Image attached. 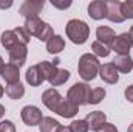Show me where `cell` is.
Wrapping results in <instances>:
<instances>
[{"label":"cell","mask_w":133,"mask_h":132,"mask_svg":"<svg viewBox=\"0 0 133 132\" xmlns=\"http://www.w3.org/2000/svg\"><path fill=\"white\" fill-rule=\"evenodd\" d=\"M39 67H40V70H42V73H43V76H45V81H50V79L54 76V73L57 71V68H59L56 64H53V62H50V61H42V62H39Z\"/></svg>","instance_id":"cb8c5ba5"},{"label":"cell","mask_w":133,"mask_h":132,"mask_svg":"<svg viewBox=\"0 0 133 132\" xmlns=\"http://www.w3.org/2000/svg\"><path fill=\"white\" fill-rule=\"evenodd\" d=\"M11 6H12V2H11V0H9V2H5V3L0 2V8H2V9H8V8H11Z\"/></svg>","instance_id":"e575fe53"},{"label":"cell","mask_w":133,"mask_h":132,"mask_svg":"<svg viewBox=\"0 0 133 132\" xmlns=\"http://www.w3.org/2000/svg\"><path fill=\"white\" fill-rule=\"evenodd\" d=\"M65 48V39L59 34H54L48 42H46V51L50 55H59Z\"/></svg>","instance_id":"ac0fdd59"},{"label":"cell","mask_w":133,"mask_h":132,"mask_svg":"<svg viewBox=\"0 0 133 132\" xmlns=\"http://www.w3.org/2000/svg\"><path fill=\"white\" fill-rule=\"evenodd\" d=\"M42 103L45 104V107H48L51 112H57V109H59V106H61V103H62V97H61V93L56 90V89H46V90H43V93H42Z\"/></svg>","instance_id":"52a82bcc"},{"label":"cell","mask_w":133,"mask_h":132,"mask_svg":"<svg viewBox=\"0 0 133 132\" xmlns=\"http://www.w3.org/2000/svg\"><path fill=\"white\" fill-rule=\"evenodd\" d=\"M62 124L54 120L53 117H43L42 123L39 124V131L40 132H57V129L61 128Z\"/></svg>","instance_id":"7402d4cb"},{"label":"cell","mask_w":133,"mask_h":132,"mask_svg":"<svg viewBox=\"0 0 133 132\" xmlns=\"http://www.w3.org/2000/svg\"><path fill=\"white\" fill-rule=\"evenodd\" d=\"M98 132H119V131L116 129V126H115V124H111V123H105V124H104Z\"/></svg>","instance_id":"d6a6232c"},{"label":"cell","mask_w":133,"mask_h":132,"mask_svg":"<svg viewBox=\"0 0 133 132\" xmlns=\"http://www.w3.org/2000/svg\"><path fill=\"white\" fill-rule=\"evenodd\" d=\"M43 6H45V2H43V0H25V2L20 5L19 13H20V16H23L25 19H28V17H36V16H39V13L43 9Z\"/></svg>","instance_id":"8992f818"},{"label":"cell","mask_w":133,"mask_h":132,"mask_svg":"<svg viewBox=\"0 0 133 132\" xmlns=\"http://www.w3.org/2000/svg\"><path fill=\"white\" fill-rule=\"evenodd\" d=\"M5 93L11 99H20L25 95V86L22 82H16V84H8L5 87Z\"/></svg>","instance_id":"ffe728a7"},{"label":"cell","mask_w":133,"mask_h":132,"mask_svg":"<svg viewBox=\"0 0 133 132\" xmlns=\"http://www.w3.org/2000/svg\"><path fill=\"white\" fill-rule=\"evenodd\" d=\"M20 118L22 121L26 124V126H39L43 120V115H42V110L37 107V106H25L20 112Z\"/></svg>","instance_id":"5b68a950"},{"label":"cell","mask_w":133,"mask_h":132,"mask_svg":"<svg viewBox=\"0 0 133 132\" xmlns=\"http://www.w3.org/2000/svg\"><path fill=\"white\" fill-rule=\"evenodd\" d=\"M57 132H71V129H70V126H61Z\"/></svg>","instance_id":"d590c367"},{"label":"cell","mask_w":133,"mask_h":132,"mask_svg":"<svg viewBox=\"0 0 133 132\" xmlns=\"http://www.w3.org/2000/svg\"><path fill=\"white\" fill-rule=\"evenodd\" d=\"M25 79H26V82H28L30 86H33V87H39V86H42V82L45 81V76H43V73H42V70H40L39 64L31 65L28 70H26V73H25Z\"/></svg>","instance_id":"4fadbf2b"},{"label":"cell","mask_w":133,"mask_h":132,"mask_svg":"<svg viewBox=\"0 0 133 132\" xmlns=\"http://www.w3.org/2000/svg\"><path fill=\"white\" fill-rule=\"evenodd\" d=\"M70 129H71V132H88L90 131L88 123L85 121V118L84 120H74V121H71Z\"/></svg>","instance_id":"83f0119b"},{"label":"cell","mask_w":133,"mask_h":132,"mask_svg":"<svg viewBox=\"0 0 133 132\" xmlns=\"http://www.w3.org/2000/svg\"><path fill=\"white\" fill-rule=\"evenodd\" d=\"M99 68H101V62L93 53H84L79 58L77 71H79V76L85 82L93 81L96 78V75H99Z\"/></svg>","instance_id":"6da1fadb"},{"label":"cell","mask_w":133,"mask_h":132,"mask_svg":"<svg viewBox=\"0 0 133 132\" xmlns=\"http://www.w3.org/2000/svg\"><path fill=\"white\" fill-rule=\"evenodd\" d=\"M68 79H70V71L65 68H57V71L54 73V76L48 82L51 84V87H59V86L65 84Z\"/></svg>","instance_id":"603a6c76"},{"label":"cell","mask_w":133,"mask_h":132,"mask_svg":"<svg viewBox=\"0 0 133 132\" xmlns=\"http://www.w3.org/2000/svg\"><path fill=\"white\" fill-rule=\"evenodd\" d=\"M90 92H91V87L87 82H76L68 89L66 99H70L71 103H74L77 106H85V104H88Z\"/></svg>","instance_id":"3957f363"},{"label":"cell","mask_w":133,"mask_h":132,"mask_svg":"<svg viewBox=\"0 0 133 132\" xmlns=\"http://www.w3.org/2000/svg\"><path fill=\"white\" fill-rule=\"evenodd\" d=\"M0 44H2V47H5L9 51L12 47H16L19 44V40H17V36H16V33L12 30H6L0 36Z\"/></svg>","instance_id":"44dd1931"},{"label":"cell","mask_w":133,"mask_h":132,"mask_svg":"<svg viewBox=\"0 0 133 132\" xmlns=\"http://www.w3.org/2000/svg\"><path fill=\"white\" fill-rule=\"evenodd\" d=\"M71 0H51V5L54 8H59V9H66L71 6Z\"/></svg>","instance_id":"1f68e13d"},{"label":"cell","mask_w":133,"mask_h":132,"mask_svg":"<svg viewBox=\"0 0 133 132\" xmlns=\"http://www.w3.org/2000/svg\"><path fill=\"white\" fill-rule=\"evenodd\" d=\"M129 33H130V36H132V37H133V27H132V28H130V31H129Z\"/></svg>","instance_id":"60d3db41"},{"label":"cell","mask_w":133,"mask_h":132,"mask_svg":"<svg viewBox=\"0 0 133 132\" xmlns=\"http://www.w3.org/2000/svg\"><path fill=\"white\" fill-rule=\"evenodd\" d=\"M133 47V37L130 36V33H122L119 36H116L115 42L111 44V50L115 53H118V56H127L130 53Z\"/></svg>","instance_id":"277c9868"},{"label":"cell","mask_w":133,"mask_h":132,"mask_svg":"<svg viewBox=\"0 0 133 132\" xmlns=\"http://www.w3.org/2000/svg\"><path fill=\"white\" fill-rule=\"evenodd\" d=\"M85 121L88 123V128L91 131L98 132L107 123V115L102 112V110H95V112H90L87 117H85Z\"/></svg>","instance_id":"7c38bea8"},{"label":"cell","mask_w":133,"mask_h":132,"mask_svg":"<svg viewBox=\"0 0 133 132\" xmlns=\"http://www.w3.org/2000/svg\"><path fill=\"white\" fill-rule=\"evenodd\" d=\"M53 36H54V33H53V28H51V25L45 22L43 28L40 30V33L37 34V39H39L40 42H48V40H50Z\"/></svg>","instance_id":"4316f807"},{"label":"cell","mask_w":133,"mask_h":132,"mask_svg":"<svg viewBox=\"0 0 133 132\" xmlns=\"http://www.w3.org/2000/svg\"><path fill=\"white\" fill-rule=\"evenodd\" d=\"M16 36H17V40H19V44H22V45H28V42H30V39H31V36L28 34V31L23 28V27H19V28H14L12 30Z\"/></svg>","instance_id":"f1b7e54d"},{"label":"cell","mask_w":133,"mask_h":132,"mask_svg":"<svg viewBox=\"0 0 133 132\" xmlns=\"http://www.w3.org/2000/svg\"><path fill=\"white\" fill-rule=\"evenodd\" d=\"M0 76H2L8 84L20 82V71H19V67L12 65V64H5L3 70L0 71Z\"/></svg>","instance_id":"9a60e30c"},{"label":"cell","mask_w":133,"mask_h":132,"mask_svg":"<svg viewBox=\"0 0 133 132\" xmlns=\"http://www.w3.org/2000/svg\"><path fill=\"white\" fill-rule=\"evenodd\" d=\"M121 11L125 19H133V0L121 2Z\"/></svg>","instance_id":"f546056e"},{"label":"cell","mask_w":133,"mask_h":132,"mask_svg":"<svg viewBox=\"0 0 133 132\" xmlns=\"http://www.w3.org/2000/svg\"><path fill=\"white\" fill-rule=\"evenodd\" d=\"M26 56H28V48L26 45H22V44H17L16 47H12L9 50V64L16 67H20L26 62Z\"/></svg>","instance_id":"ba28073f"},{"label":"cell","mask_w":133,"mask_h":132,"mask_svg":"<svg viewBox=\"0 0 133 132\" xmlns=\"http://www.w3.org/2000/svg\"><path fill=\"white\" fill-rule=\"evenodd\" d=\"M0 132H16V124L11 120H2L0 121Z\"/></svg>","instance_id":"4dcf8cb0"},{"label":"cell","mask_w":133,"mask_h":132,"mask_svg":"<svg viewBox=\"0 0 133 132\" xmlns=\"http://www.w3.org/2000/svg\"><path fill=\"white\" fill-rule=\"evenodd\" d=\"M77 112H79V106L77 104L71 103L70 99H62V103H61V106H59L56 113L61 115L62 118H73Z\"/></svg>","instance_id":"2e32d148"},{"label":"cell","mask_w":133,"mask_h":132,"mask_svg":"<svg viewBox=\"0 0 133 132\" xmlns=\"http://www.w3.org/2000/svg\"><path fill=\"white\" fill-rule=\"evenodd\" d=\"M124 95H125V99H129L130 103H133V84H132V86H129V87L125 89Z\"/></svg>","instance_id":"836d02e7"},{"label":"cell","mask_w":133,"mask_h":132,"mask_svg":"<svg viewBox=\"0 0 133 132\" xmlns=\"http://www.w3.org/2000/svg\"><path fill=\"white\" fill-rule=\"evenodd\" d=\"M3 67H5V61H3V58L0 56V71L3 70Z\"/></svg>","instance_id":"74e56055"},{"label":"cell","mask_w":133,"mask_h":132,"mask_svg":"<svg viewBox=\"0 0 133 132\" xmlns=\"http://www.w3.org/2000/svg\"><path fill=\"white\" fill-rule=\"evenodd\" d=\"M127 132H133V123L129 126V129H127Z\"/></svg>","instance_id":"ab89813d"},{"label":"cell","mask_w":133,"mask_h":132,"mask_svg":"<svg viewBox=\"0 0 133 132\" xmlns=\"http://www.w3.org/2000/svg\"><path fill=\"white\" fill-rule=\"evenodd\" d=\"M113 65L116 67V70L121 71V73H130L133 70V61L129 55L127 56H118V58H115Z\"/></svg>","instance_id":"d6986e66"},{"label":"cell","mask_w":133,"mask_h":132,"mask_svg":"<svg viewBox=\"0 0 133 132\" xmlns=\"http://www.w3.org/2000/svg\"><path fill=\"white\" fill-rule=\"evenodd\" d=\"M43 25H45V22H43L39 16H36V17H28V19H25L23 28L28 31L30 36H36V37H37V34L40 33V30L43 28Z\"/></svg>","instance_id":"e0dca14e"},{"label":"cell","mask_w":133,"mask_h":132,"mask_svg":"<svg viewBox=\"0 0 133 132\" xmlns=\"http://www.w3.org/2000/svg\"><path fill=\"white\" fill-rule=\"evenodd\" d=\"M105 98V90L102 87H95L90 92V98H88V104H99L102 99Z\"/></svg>","instance_id":"484cf974"},{"label":"cell","mask_w":133,"mask_h":132,"mask_svg":"<svg viewBox=\"0 0 133 132\" xmlns=\"http://www.w3.org/2000/svg\"><path fill=\"white\" fill-rule=\"evenodd\" d=\"M3 93H5V87H3V86L0 84V98L3 97Z\"/></svg>","instance_id":"f35d334b"},{"label":"cell","mask_w":133,"mask_h":132,"mask_svg":"<svg viewBox=\"0 0 133 132\" xmlns=\"http://www.w3.org/2000/svg\"><path fill=\"white\" fill-rule=\"evenodd\" d=\"M99 76L101 79L107 84H116L119 81V71L116 70V67L113 65V62H107L102 64L99 68Z\"/></svg>","instance_id":"30bf717a"},{"label":"cell","mask_w":133,"mask_h":132,"mask_svg":"<svg viewBox=\"0 0 133 132\" xmlns=\"http://www.w3.org/2000/svg\"><path fill=\"white\" fill-rule=\"evenodd\" d=\"M5 112H6V109H5V106H2V104H0V120H2L3 117H5Z\"/></svg>","instance_id":"8d00e7d4"},{"label":"cell","mask_w":133,"mask_h":132,"mask_svg":"<svg viewBox=\"0 0 133 132\" xmlns=\"http://www.w3.org/2000/svg\"><path fill=\"white\" fill-rule=\"evenodd\" d=\"M107 3V19L113 23H122L125 17L121 11V2L119 0H108Z\"/></svg>","instance_id":"9c48e42d"},{"label":"cell","mask_w":133,"mask_h":132,"mask_svg":"<svg viewBox=\"0 0 133 132\" xmlns=\"http://www.w3.org/2000/svg\"><path fill=\"white\" fill-rule=\"evenodd\" d=\"M115 39H116V33H115L113 28L104 27V25L96 28V40L98 42L107 45V47H111V44L115 42Z\"/></svg>","instance_id":"5bb4252c"},{"label":"cell","mask_w":133,"mask_h":132,"mask_svg":"<svg viewBox=\"0 0 133 132\" xmlns=\"http://www.w3.org/2000/svg\"><path fill=\"white\" fill-rule=\"evenodd\" d=\"M91 51H93V55L96 58H107L110 55L111 48L107 47V45H104V44H101V42H98V40H95L91 44Z\"/></svg>","instance_id":"d4e9b609"},{"label":"cell","mask_w":133,"mask_h":132,"mask_svg":"<svg viewBox=\"0 0 133 132\" xmlns=\"http://www.w3.org/2000/svg\"><path fill=\"white\" fill-rule=\"evenodd\" d=\"M65 33L66 37L76 44V45H82L88 40V36H90V27L84 22V20H79V19H71L66 22L65 27Z\"/></svg>","instance_id":"7a4b0ae2"},{"label":"cell","mask_w":133,"mask_h":132,"mask_svg":"<svg viewBox=\"0 0 133 132\" xmlns=\"http://www.w3.org/2000/svg\"><path fill=\"white\" fill-rule=\"evenodd\" d=\"M88 16L93 20L107 19V3L104 0H93L88 3Z\"/></svg>","instance_id":"8fae6325"}]
</instances>
